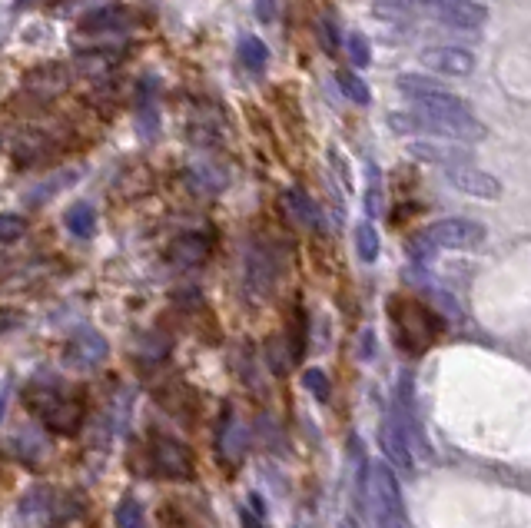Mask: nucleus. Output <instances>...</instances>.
<instances>
[{
    "instance_id": "obj_32",
    "label": "nucleus",
    "mask_w": 531,
    "mask_h": 528,
    "mask_svg": "<svg viewBox=\"0 0 531 528\" xmlns=\"http://www.w3.org/2000/svg\"><path fill=\"white\" fill-rule=\"evenodd\" d=\"M4 323H7V319H4V316H0V326H4Z\"/></svg>"
},
{
    "instance_id": "obj_15",
    "label": "nucleus",
    "mask_w": 531,
    "mask_h": 528,
    "mask_svg": "<svg viewBox=\"0 0 531 528\" xmlns=\"http://www.w3.org/2000/svg\"><path fill=\"white\" fill-rule=\"evenodd\" d=\"M409 157L412 160H422V163H439V167H452V163L472 160L465 150L439 147V143H429V140H412L409 143Z\"/></svg>"
},
{
    "instance_id": "obj_28",
    "label": "nucleus",
    "mask_w": 531,
    "mask_h": 528,
    "mask_svg": "<svg viewBox=\"0 0 531 528\" xmlns=\"http://www.w3.org/2000/svg\"><path fill=\"white\" fill-rule=\"evenodd\" d=\"M256 4V17L263 20V24H273L279 17V10H283V0H253Z\"/></svg>"
},
{
    "instance_id": "obj_11",
    "label": "nucleus",
    "mask_w": 531,
    "mask_h": 528,
    "mask_svg": "<svg viewBox=\"0 0 531 528\" xmlns=\"http://www.w3.org/2000/svg\"><path fill=\"white\" fill-rule=\"evenodd\" d=\"M67 84H70V70L67 67H60V64H50V67H40V70H34V74L27 77V90H34V97H44V100H50V97H60V93L67 90Z\"/></svg>"
},
{
    "instance_id": "obj_24",
    "label": "nucleus",
    "mask_w": 531,
    "mask_h": 528,
    "mask_svg": "<svg viewBox=\"0 0 531 528\" xmlns=\"http://www.w3.org/2000/svg\"><path fill=\"white\" fill-rule=\"evenodd\" d=\"M372 14H376L382 24H412V10L402 4V0H379L376 7H372Z\"/></svg>"
},
{
    "instance_id": "obj_19",
    "label": "nucleus",
    "mask_w": 531,
    "mask_h": 528,
    "mask_svg": "<svg viewBox=\"0 0 531 528\" xmlns=\"http://www.w3.org/2000/svg\"><path fill=\"white\" fill-rule=\"evenodd\" d=\"M17 452H20V459H24L27 465L40 469V465L47 462L50 445L44 442V436H37V432H24V436L17 439Z\"/></svg>"
},
{
    "instance_id": "obj_26",
    "label": "nucleus",
    "mask_w": 531,
    "mask_h": 528,
    "mask_svg": "<svg viewBox=\"0 0 531 528\" xmlns=\"http://www.w3.org/2000/svg\"><path fill=\"white\" fill-rule=\"evenodd\" d=\"M117 528H143V505L137 499H123L117 509Z\"/></svg>"
},
{
    "instance_id": "obj_9",
    "label": "nucleus",
    "mask_w": 531,
    "mask_h": 528,
    "mask_svg": "<svg viewBox=\"0 0 531 528\" xmlns=\"http://www.w3.org/2000/svg\"><path fill=\"white\" fill-rule=\"evenodd\" d=\"M67 359L74 362V366H97V362L107 359V339L100 333H93V329L77 333L67 346Z\"/></svg>"
},
{
    "instance_id": "obj_1",
    "label": "nucleus",
    "mask_w": 531,
    "mask_h": 528,
    "mask_svg": "<svg viewBox=\"0 0 531 528\" xmlns=\"http://www.w3.org/2000/svg\"><path fill=\"white\" fill-rule=\"evenodd\" d=\"M425 117L435 123V130L445 133V137H458V140H485L488 130L485 123L468 110V103L462 97H455L452 90H435L425 93V97L412 100Z\"/></svg>"
},
{
    "instance_id": "obj_14",
    "label": "nucleus",
    "mask_w": 531,
    "mask_h": 528,
    "mask_svg": "<svg viewBox=\"0 0 531 528\" xmlns=\"http://www.w3.org/2000/svg\"><path fill=\"white\" fill-rule=\"evenodd\" d=\"M123 60V47L113 50V44H97L90 47L87 54L77 57V67L83 74H113V67H117Z\"/></svg>"
},
{
    "instance_id": "obj_16",
    "label": "nucleus",
    "mask_w": 531,
    "mask_h": 528,
    "mask_svg": "<svg viewBox=\"0 0 531 528\" xmlns=\"http://www.w3.org/2000/svg\"><path fill=\"white\" fill-rule=\"evenodd\" d=\"M130 24V17H127V10H97V14H87L80 20V34H90V37H97V34H120L123 27Z\"/></svg>"
},
{
    "instance_id": "obj_7",
    "label": "nucleus",
    "mask_w": 531,
    "mask_h": 528,
    "mask_svg": "<svg viewBox=\"0 0 531 528\" xmlns=\"http://www.w3.org/2000/svg\"><path fill=\"white\" fill-rule=\"evenodd\" d=\"M445 176H449V183L458 193L475 196V200H498V196H502V183L488 170L478 167L475 160L452 163V167H445Z\"/></svg>"
},
{
    "instance_id": "obj_31",
    "label": "nucleus",
    "mask_w": 531,
    "mask_h": 528,
    "mask_svg": "<svg viewBox=\"0 0 531 528\" xmlns=\"http://www.w3.org/2000/svg\"><path fill=\"white\" fill-rule=\"evenodd\" d=\"M0 419H4V396H0Z\"/></svg>"
},
{
    "instance_id": "obj_30",
    "label": "nucleus",
    "mask_w": 531,
    "mask_h": 528,
    "mask_svg": "<svg viewBox=\"0 0 531 528\" xmlns=\"http://www.w3.org/2000/svg\"><path fill=\"white\" fill-rule=\"evenodd\" d=\"M329 163H332V167H339V180H342V186H346V190H352V170H349V163L342 160V153H339V150H329Z\"/></svg>"
},
{
    "instance_id": "obj_10",
    "label": "nucleus",
    "mask_w": 531,
    "mask_h": 528,
    "mask_svg": "<svg viewBox=\"0 0 531 528\" xmlns=\"http://www.w3.org/2000/svg\"><path fill=\"white\" fill-rule=\"evenodd\" d=\"M246 279H249V286L256 289V293H269L276 283V260H273V253L263 250V246H253L246 256Z\"/></svg>"
},
{
    "instance_id": "obj_29",
    "label": "nucleus",
    "mask_w": 531,
    "mask_h": 528,
    "mask_svg": "<svg viewBox=\"0 0 531 528\" xmlns=\"http://www.w3.org/2000/svg\"><path fill=\"white\" fill-rule=\"evenodd\" d=\"M306 386H309L312 392H316L319 399H326V396H329V382H326V376H322L319 369H309V372H306Z\"/></svg>"
},
{
    "instance_id": "obj_18",
    "label": "nucleus",
    "mask_w": 531,
    "mask_h": 528,
    "mask_svg": "<svg viewBox=\"0 0 531 528\" xmlns=\"http://www.w3.org/2000/svg\"><path fill=\"white\" fill-rule=\"evenodd\" d=\"M67 230L80 236V240H87V236H93V230H97V210H93L90 203H77L67 210Z\"/></svg>"
},
{
    "instance_id": "obj_20",
    "label": "nucleus",
    "mask_w": 531,
    "mask_h": 528,
    "mask_svg": "<svg viewBox=\"0 0 531 528\" xmlns=\"http://www.w3.org/2000/svg\"><path fill=\"white\" fill-rule=\"evenodd\" d=\"M356 250L362 263H376L379 260V233L372 223H359L356 226Z\"/></svg>"
},
{
    "instance_id": "obj_3",
    "label": "nucleus",
    "mask_w": 531,
    "mask_h": 528,
    "mask_svg": "<svg viewBox=\"0 0 531 528\" xmlns=\"http://www.w3.org/2000/svg\"><path fill=\"white\" fill-rule=\"evenodd\" d=\"M392 326H395V339L405 352L419 356V352L429 349L435 339H439L442 323L429 313L425 306L412 303V299H395L392 303Z\"/></svg>"
},
{
    "instance_id": "obj_22",
    "label": "nucleus",
    "mask_w": 531,
    "mask_h": 528,
    "mask_svg": "<svg viewBox=\"0 0 531 528\" xmlns=\"http://www.w3.org/2000/svg\"><path fill=\"white\" fill-rule=\"evenodd\" d=\"M239 57L249 70H263L269 64V50L259 37H243L239 40Z\"/></svg>"
},
{
    "instance_id": "obj_17",
    "label": "nucleus",
    "mask_w": 531,
    "mask_h": 528,
    "mask_svg": "<svg viewBox=\"0 0 531 528\" xmlns=\"http://www.w3.org/2000/svg\"><path fill=\"white\" fill-rule=\"evenodd\" d=\"M156 396H160V406H166L173 416H180V419L190 416L193 406H196V396L183 386V382H170V386H163Z\"/></svg>"
},
{
    "instance_id": "obj_33",
    "label": "nucleus",
    "mask_w": 531,
    "mask_h": 528,
    "mask_svg": "<svg viewBox=\"0 0 531 528\" xmlns=\"http://www.w3.org/2000/svg\"><path fill=\"white\" fill-rule=\"evenodd\" d=\"M17 4H27V0H17Z\"/></svg>"
},
{
    "instance_id": "obj_5",
    "label": "nucleus",
    "mask_w": 531,
    "mask_h": 528,
    "mask_svg": "<svg viewBox=\"0 0 531 528\" xmlns=\"http://www.w3.org/2000/svg\"><path fill=\"white\" fill-rule=\"evenodd\" d=\"M419 64L435 77H472L478 67V57L468 47H458V44H432L419 50Z\"/></svg>"
},
{
    "instance_id": "obj_6",
    "label": "nucleus",
    "mask_w": 531,
    "mask_h": 528,
    "mask_svg": "<svg viewBox=\"0 0 531 528\" xmlns=\"http://www.w3.org/2000/svg\"><path fill=\"white\" fill-rule=\"evenodd\" d=\"M425 236L442 250H472V246L485 240V226L478 220H468V216H449V220L429 226Z\"/></svg>"
},
{
    "instance_id": "obj_12",
    "label": "nucleus",
    "mask_w": 531,
    "mask_h": 528,
    "mask_svg": "<svg viewBox=\"0 0 531 528\" xmlns=\"http://www.w3.org/2000/svg\"><path fill=\"white\" fill-rule=\"evenodd\" d=\"M210 236H203V233H186L180 236L173 246H170V260L176 266H200L206 256H210Z\"/></svg>"
},
{
    "instance_id": "obj_13",
    "label": "nucleus",
    "mask_w": 531,
    "mask_h": 528,
    "mask_svg": "<svg viewBox=\"0 0 531 528\" xmlns=\"http://www.w3.org/2000/svg\"><path fill=\"white\" fill-rule=\"evenodd\" d=\"M286 206H289V213H293L296 220H299V226H306V230H316V233L326 230V220H322L319 203L312 200L309 193H303V190H286Z\"/></svg>"
},
{
    "instance_id": "obj_8",
    "label": "nucleus",
    "mask_w": 531,
    "mask_h": 528,
    "mask_svg": "<svg viewBox=\"0 0 531 528\" xmlns=\"http://www.w3.org/2000/svg\"><path fill=\"white\" fill-rule=\"evenodd\" d=\"M435 14H439L442 24L455 30H478L488 24V7L482 0H439Z\"/></svg>"
},
{
    "instance_id": "obj_23",
    "label": "nucleus",
    "mask_w": 531,
    "mask_h": 528,
    "mask_svg": "<svg viewBox=\"0 0 531 528\" xmlns=\"http://www.w3.org/2000/svg\"><path fill=\"white\" fill-rule=\"evenodd\" d=\"M160 525L163 528H196V519L183 502H163L160 505Z\"/></svg>"
},
{
    "instance_id": "obj_2",
    "label": "nucleus",
    "mask_w": 531,
    "mask_h": 528,
    "mask_svg": "<svg viewBox=\"0 0 531 528\" xmlns=\"http://www.w3.org/2000/svg\"><path fill=\"white\" fill-rule=\"evenodd\" d=\"M27 409L44 422L50 432L57 436H74L83 426V406L77 399L64 396L60 389L50 386H30L27 389Z\"/></svg>"
},
{
    "instance_id": "obj_4",
    "label": "nucleus",
    "mask_w": 531,
    "mask_h": 528,
    "mask_svg": "<svg viewBox=\"0 0 531 528\" xmlns=\"http://www.w3.org/2000/svg\"><path fill=\"white\" fill-rule=\"evenodd\" d=\"M147 462L150 472L160 475V479H173V482H186L196 475V459L190 452V445L166 436V432H153L150 445H147Z\"/></svg>"
},
{
    "instance_id": "obj_27",
    "label": "nucleus",
    "mask_w": 531,
    "mask_h": 528,
    "mask_svg": "<svg viewBox=\"0 0 531 528\" xmlns=\"http://www.w3.org/2000/svg\"><path fill=\"white\" fill-rule=\"evenodd\" d=\"M27 233V223L20 216H0V243H14Z\"/></svg>"
},
{
    "instance_id": "obj_25",
    "label": "nucleus",
    "mask_w": 531,
    "mask_h": 528,
    "mask_svg": "<svg viewBox=\"0 0 531 528\" xmlns=\"http://www.w3.org/2000/svg\"><path fill=\"white\" fill-rule=\"evenodd\" d=\"M346 50H349L352 67H362V70H366V67L372 64V44H369L366 34H349Z\"/></svg>"
},
{
    "instance_id": "obj_21",
    "label": "nucleus",
    "mask_w": 531,
    "mask_h": 528,
    "mask_svg": "<svg viewBox=\"0 0 531 528\" xmlns=\"http://www.w3.org/2000/svg\"><path fill=\"white\" fill-rule=\"evenodd\" d=\"M336 80H339L342 93H346L352 103H362V107H366V103L372 100L366 80H362L359 74H352V70H336Z\"/></svg>"
}]
</instances>
